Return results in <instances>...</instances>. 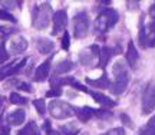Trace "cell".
<instances>
[{
	"label": "cell",
	"instance_id": "cell-29",
	"mask_svg": "<svg viewBox=\"0 0 155 135\" xmlns=\"http://www.w3.org/2000/svg\"><path fill=\"white\" fill-rule=\"evenodd\" d=\"M119 119L122 121V124H124V125H127V127H129V128H132V127H134L132 119L129 118V117H128L127 114H121V115H119Z\"/></svg>",
	"mask_w": 155,
	"mask_h": 135
},
{
	"label": "cell",
	"instance_id": "cell-35",
	"mask_svg": "<svg viewBox=\"0 0 155 135\" xmlns=\"http://www.w3.org/2000/svg\"><path fill=\"white\" fill-rule=\"evenodd\" d=\"M147 127H150V128H152V130H155V115L152 117V118L147 122Z\"/></svg>",
	"mask_w": 155,
	"mask_h": 135
},
{
	"label": "cell",
	"instance_id": "cell-4",
	"mask_svg": "<svg viewBox=\"0 0 155 135\" xmlns=\"http://www.w3.org/2000/svg\"><path fill=\"white\" fill-rule=\"evenodd\" d=\"M48 111L55 119H68L75 114L72 105H69L68 102L61 101V99L50 101L48 105Z\"/></svg>",
	"mask_w": 155,
	"mask_h": 135
},
{
	"label": "cell",
	"instance_id": "cell-5",
	"mask_svg": "<svg viewBox=\"0 0 155 135\" xmlns=\"http://www.w3.org/2000/svg\"><path fill=\"white\" fill-rule=\"evenodd\" d=\"M155 109V81H150L142 92L141 112L142 115H150Z\"/></svg>",
	"mask_w": 155,
	"mask_h": 135
},
{
	"label": "cell",
	"instance_id": "cell-26",
	"mask_svg": "<svg viewBox=\"0 0 155 135\" xmlns=\"http://www.w3.org/2000/svg\"><path fill=\"white\" fill-rule=\"evenodd\" d=\"M62 95V88H50L46 92V98H59Z\"/></svg>",
	"mask_w": 155,
	"mask_h": 135
},
{
	"label": "cell",
	"instance_id": "cell-20",
	"mask_svg": "<svg viewBox=\"0 0 155 135\" xmlns=\"http://www.w3.org/2000/svg\"><path fill=\"white\" fill-rule=\"evenodd\" d=\"M61 131H62V134H65V135H78L81 132L79 128H78L73 122H69V124H66V125H62Z\"/></svg>",
	"mask_w": 155,
	"mask_h": 135
},
{
	"label": "cell",
	"instance_id": "cell-27",
	"mask_svg": "<svg viewBox=\"0 0 155 135\" xmlns=\"http://www.w3.org/2000/svg\"><path fill=\"white\" fill-rule=\"evenodd\" d=\"M0 20H9V22H16V19H15V16L13 15H10L9 12L3 10V9H0Z\"/></svg>",
	"mask_w": 155,
	"mask_h": 135
},
{
	"label": "cell",
	"instance_id": "cell-18",
	"mask_svg": "<svg viewBox=\"0 0 155 135\" xmlns=\"http://www.w3.org/2000/svg\"><path fill=\"white\" fill-rule=\"evenodd\" d=\"M73 68H75V63L73 62H71V61H62L55 68V75L53 76H61V75H65V73H69Z\"/></svg>",
	"mask_w": 155,
	"mask_h": 135
},
{
	"label": "cell",
	"instance_id": "cell-1",
	"mask_svg": "<svg viewBox=\"0 0 155 135\" xmlns=\"http://www.w3.org/2000/svg\"><path fill=\"white\" fill-rule=\"evenodd\" d=\"M112 73L115 76V81H114V84H111L109 91L114 95L119 96L127 91L128 84H129V72H128L127 63L124 61H116L112 68Z\"/></svg>",
	"mask_w": 155,
	"mask_h": 135
},
{
	"label": "cell",
	"instance_id": "cell-6",
	"mask_svg": "<svg viewBox=\"0 0 155 135\" xmlns=\"http://www.w3.org/2000/svg\"><path fill=\"white\" fill-rule=\"evenodd\" d=\"M89 17L86 12H79L73 17V36L76 39H83L88 35Z\"/></svg>",
	"mask_w": 155,
	"mask_h": 135
},
{
	"label": "cell",
	"instance_id": "cell-31",
	"mask_svg": "<svg viewBox=\"0 0 155 135\" xmlns=\"http://www.w3.org/2000/svg\"><path fill=\"white\" fill-rule=\"evenodd\" d=\"M148 16L151 17V20H152V22H155V3H152V5L150 6V10H148Z\"/></svg>",
	"mask_w": 155,
	"mask_h": 135
},
{
	"label": "cell",
	"instance_id": "cell-36",
	"mask_svg": "<svg viewBox=\"0 0 155 135\" xmlns=\"http://www.w3.org/2000/svg\"><path fill=\"white\" fill-rule=\"evenodd\" d=\"M0 135H10L9 134V127H2L0 128Z\"/></svg>",
	"mask_w": 155,
	"mask_h": 135
},
{
	"label": "cell",
	"instance_id": "cell-39",
	"mask_svg": "<svg viewBox=\"0 0 155 135\" xmlns=\"http://www.w3.org/2000/svg\"><path fill=\"white\" fill-rule=\"evenodd\" d=\"M3 102H5L3 96H0V112H2V108H3Z\"/></svg>",
	"mask_w": 155,
	"mask_h": 135
},
{
	"label": "cell",
	"instance_id": "cell-30",
	"mask_svg": "<svg viewBox=\"0 0 155 135\" xmlns=\"http://www.w3.org/2000/svg\"><path fill=\"white\" fill-rule=\"evenodd\" d=\"M138 135H155V130H152V128H150V127H147V125H145L144 128L139 131Z\"/></svg>",
	"mask_w": 155,
	"mask_h": 135
},
{
	"label": "cell",
	"instance_id": "cell-22",
	"mask_svg": "<svg viewBox=\"0 0 155 135\" xmlns=\"http://www.w3.org/2000/svg\"><path fill=\"white\" fill-rule=\"evenodd\" d=\"M9 58H10V55H9V52L6 49V42L2 40V42H0V66H2V63H5L6 61H9Z\"/></svg>",
	"mask_w": 155,
	"mask_h": 135
},
{
	"label": "cell",
	"instance_id": "cell-34",
	"mask_svg": "<svg viewBox=\"0 0 155 135\" xmlns=\"http://www.w3.org/2000/svg\"><path fill=\"white\" fill-rule=\"evenodd\" d=\"M0 5L6 6V7H13V6L16 5V2H6V0H2V2H0Z\"/></svg>",
	"mask_w": 155,
	"mask_h": 135
},
{
	"label": "cell",
	"instance_id": "cell-23",
	"mask_svg": "<svg viewBox=\"0 0 155 135\" xmlns=\"http://www.w3.org/2000/svg\"><path fill=\"white\" fill-rule=\"evenodd\" d=\"M33 105L36 108V111L39 112V115H45L46 112V104H45V99H35Z\"/></svg>",
	"mask_w": 155,
	"mask_h": 135
},
{
	"label": "cell",
	"instance_id": "cell-32",
	"mask_svg": "<svg viewBox=\"0 0 155 135\" xmlns=\"http://www.w3.org/2000/svg\"><path fill=\"white\" fill-rule=\"evenodd\" d=\"M17 88L19 89H25V91H28V92H32V88H30V85L29 84H25V82H17Z\"/></svg>",
	"mask_w": 155,
	"mask_h": 135
},
{
	"label": "cell",
	"instance_id": "cell-38",
	"mask_svg": "<svg viewBox=\"0 0 155 135\" xmlns=\"http://www.w3.org/2000/svg\"><path fill=\"white\" fill-rule=\"evenodd\" d=\"M48 135H62L61 132H58V131H53V130H50L49 132H48Z\"/></svg>",
	"mask_w": 155,
	"mask_h": 135
},
{
	"label": "cell",
	"instance_id": "cell-9",
	"mask_svg": "<svg viewBox=\"0 0 155 135\" xmlns=\"http://www.w3.org/2000/svg\"><path fill=\"white\" fill-rule=\"evenodd\" d=\"M50 63H52V56L49 59H46L45 62H42L36 68V71H35V75H33V79L36 82H43L48 79L49 76V72H50Z\"/></svg>",
	"mask_w": 155,
	"mask_h": 135
},
{
	"label": "cell",
	"instance_id": "cell-15",
	"mask_svg": "<svg viewBox=\"0 0 155 135\" xmlns=\"http://www.w3.org/2000/svg\"><path fill=\"white\" fill-rule=\"evenodd\" d=\"M55 48V43L50 39H46V38H38L36 39V49L39 51V53L42 55H48L53 51Z\"/></svg>",
	"mask_w": 155,
	"mask_h": 135
},
{
	"label": "cell",
	"instance_id": "cell-14",
	"mask_svg": "<svg viewBox=\"0 0 155 135\" xmlns=\"http://www.w3.org/2000/svg\"><path fill=\"white\" fill-rule=\"evenodd\" d=\"M86 84L91 85V86H94V88H98V89H109V88H111V81L106 76V73H104V75L98 79L86 78Z\"/></svg>",
	"mask_w": 155,
	"mask_h": 135
},
{
	"label": "cell",
	"instance_id": "cell-17",
	"mask_svg": "<svg viewBox=\"0 0 155 135\" xmlns=\"http://www.w3.org/2000/svg\"><path fill=\"white\" fill-rule=\"evenodd\" d=\"M26 118V112L25 109H16L15 112H12L9 117H7V121L9 124L13 125V127H17V125H22L23 121Z\"/></svg>",
	"mask_w": 155,
	"mask_h": 135
},
{
	"label": "cell",
	"instance_id": "cell-8",
	"mask_svg": "<svg viewBox=\"0 0 155 135\" xmlns=\"http://www.w3.org/2000/svg\"><path fill=\"white\" fill-rule=\"evenodd\" d=\"M53 20V30H52V35H58L61 32H65L68 25V13L66 10H58L52 17Z\"/></svg>",
	"mask_w": 155,
	"mask_h": 135
},
{
	"label": "cell",
	"instance_id": "cell-16",
	"mask_svg": "<svg viewBox=\"0 0 155 135\" xmlns=\"http://www.w3.org/2000/svg\"><path fill=\"white\" fill-rule=\"evenodd\" d=\"M26 49H28V40L25 39L23 36H17V38H15V39H12L10 51L13 52V53L19 55V53L25 52Z\"/></svg>",
	"mask_w": 155,
	"mask_h": 135
},
{
	"label": "cell",
	"instance_id": "cell-2",
	"mask_svg": "<svg viewBox=\"0 0 155 135\" xmlns=\"http://www.w3.org/2000/svg\"><path fill=\"white\" fill-rule=\"evenodd\" d=\"M119 20V13L112 9V7H106L101 12L96 20H95V30L98 33H105L109 29H112Z\"/></svg>",
	"mask_w": 155,
	"mask_h": 135
},
{
	"label": "cell",
	"instance_id": "cell-3",
	"mask_svg": "<svg viewBox=\"0 0 155 135\" xmlns=\"http://www.w3.org/2000/svg\"><path fill=\"white\" fill-rule=\"evenodd\" d=\"M50 19H52V6L50 3H42L33 7V17H32V25L38 30H43L49 26Z\"/></svg>",
	"mask_w": 155,
	"mask_h": 135
},
{
	"label": "cell",
	"instance_id": "cell-24",
	"mask_svg": "<svg viewBox=\"0 0 155 135\" xmlns=\"http://www.w3.org/2000/svg\"><path fill=\"white\" fill-rule=\"evenodd\" d=\"M95 117H96V118H101V119H108L112 117V111L111 109H96Z\"/></svg>",
	"mask_w": 155,
	"mask_h": 135
},
{
	"label": "cell",
	"instance_id": "cell-12",
	"mask_svg": "<svg viewBox=\"0 0 155 135\" xmlns=\"http://www.w3.org/2000/svg\"><path fill=\"white\" fill-rule=\"evenodd\" d=\"M115 53H119L118 52V48H109V46H104V48H101V53H99V66L102 69H105L108 62L111 61L112 55H115Z\"/></svg>",
	"mask_w": 155,
	"mask_h": 135
},
{
	"label": "cell",
	"instance_id": "cell-21",
	"mask_svg": "<svg viewBox=\"0 0 155 135\" xmlns=\"http://www.w3.org/2000/svg\"><path fill=\"white\" fill-rule=\"evenodd\" d=\"M9 99H10V102L13 105H26V102H28L26 98H23L22 95H19L16 92H12L10 96H9Z\"/></svg>",
	"mask_w": 155,
	"mask_h": 135
},
{
	"label": "cell",
	"instance_id": "cell-25",
	"mask_svg": "<svg viewBox=\"0 0 155 135\" xmlns=\"http://www.w3.org/2000/svg\"><path fill=\"white\" fill-rule=\"evenodd\" d=\"M71 46V36H69V32H63V38H62V49L68 51Z\"/></svg>",
	"mask_w": 155,
	"mask_h": 135
},
{
	"label": "cell",
	"instance_id": "cell-37",
	"mask_svg": "<svg viewBox=\"0 0 155 135\" xmlns=\"http://www.w3.org/2000/svg\"><path fill=\"white\" fill-rule=\"evenodd\" d=\"M43 128H45L46 131H48V132H49V131H50V121H45Z\"/></svg>",
	"mask_w": 155,
	"mask_h": 135
},
{
	"label": "cell",
	"instance_id": "cell-7",
	"mask_svg": "<svg viewBox=\"0 0 155 135\" xmlns=\"http://www.w3.org/2000/svg\"><path fill=\"white\" fill-rule=\"evenodd\" d=\"M26 62H28V58H23L22 61H15V62H12V63L2 65V66H0V81L6 79L7 76L16 75V73L25 66Z\"/></svg>",
	"mask_w": 155,
	"mask_h": 135
},
{
	"label": "cell",
	"instance_id": "cell-13",
	"mask_svg": "<svg viewBox=\"0 0 155 135\" xmlns=\"http://www.w3.org/2000/svg\"><path fill=\"white\" fill-rule=\"evenodd\" d=\"M73 112L76 114L78 119H79L81 122H88L92 117H95L96 109H94V108H91V107H82V108L73 107Z\"/></svg>",
	"mask_w": 155,
	"mask_h": 135
},
{
	"label": "cell",
	"instance_id": "cell-33",
	"mask_svg": "<svg viewBox=\"0 0 155 135\" xmlns=\"http://www.w3.org/2000/svg\"><path fill=\"white\" fill-rule=\"evenodd\" d=\"M127 5H128V9H129V10H135V9H138L139 2H127Z\"/></svg>",
	"mask_w": 155,
	"mask_h": 135
},
{
	"label": "cell",
	"instance_id": "cell-40",
	"mask_svg": "<svg viewBox=\"0 0 155 135\" xmlns=\"http://www.w3.org/2000/svg\"><path fill=\"white\" fill-rule=\"evenodd\" d=\"M5 29H7V28H0V33H2V32H5Z\"/></svg>",
	"mask_w": 155,
	"mask_h": 135
},
{
	"label": "cell",
	"instance_id": "cell-28",
	"mask_svg": "<svg viewBox=\"0 0 155 135\" xmlns=\"http://www.w3.org/2000/svg\"><path fill=\"white\" fill-rule=\"evenodd\" d=\"M101 135H125V130L122 127H116V128H112V130L106 131L105 134H101Z\"/></svg>",
	"mask_w": 155,
	"mask_h": 135
},
{
	"label": "cell",
	"instance_id": "cell-11",
	"mask_svg": "<svg viewBox=\"0 0 155 135\" xmlns=\"http://www.w3.org/2000/svg\"><path fill=\"white\" fill-rule=\"evenodd\" d=\"M89 95L94 98L95 101L98 102L99 105H102V107L105 108V109H111V108L116 107V101H114V99H111V98H108L106 95H104V94H101V92H95V91H89L88 92Z\"/></svg>",
	"mask_w": 155,
	"mask_h": 135
},
{
	"label": "cell",
	"instance_id": "cell-10",
	"mask_svg": "<svg viewBox=\"0 0 155 135\" xmlns=\"http://www.w3.org/2000/svg\"><path fill=\"white\" fill-rule=\"evenodd\" d=\"M138 59H139V52L137 51L135 43L132 40H129V43L127 46V52H125V61H127L128 66L135 68L137 63H138Z\"/></svg>",
	"mask_w": 155,
	"mask_h": 135
},
{
	"label": "cell",
	"instance_id": "cell-19",
	"mask_svg": "<svg viewBox=\"0 0 155 135\" xmlns=\"http://www.w3.org/2000/svg\"><path fill=\"white\" fill-rule=\"evenodd\" d=\"M19 135H40V130L35 121H30L23 127V130L19 131Z\"/></svg>",
	"mask_w": 155,
	"mask_h": 135
}]
</instances>
